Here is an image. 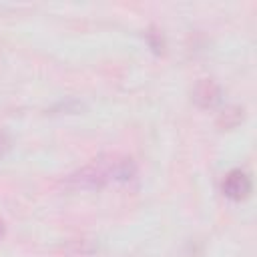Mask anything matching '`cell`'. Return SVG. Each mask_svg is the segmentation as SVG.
<instances>
[{
	"label": "cell",
	"instance_id": "obj_1",
	"mask_svg": "<svg viewBox=\"0 0 257 257\" xmlns=\"http://www.w3.org/2000/svg\"><path fill=\"white\" fill-rule=\"evenodd\" d=\"M137 167L131 157L122 155H104L90 161L80 171L68 175L66 183L74 189H98L108 183H126L135 177Z\"/></svg>",
	"mask_w": 257,
	"mask_h": 257
},
{
	"label": "cell",
	"instance_id": "obj_2",
	"mask_svg": "<svg viewBox=\"0 0 257 257\" xmlns=\"http://www.w3.org/2000/svg\"><path fill=\"white\" fill-rule=\"evenodd\" d=\"M223 193L225 197L233 199V201H241L245 197H249L251 193V179L245 171L241 169H233L225 175L223 179Z\"/></svg>",
	"mask_w": 257,
	"mask_h": 257
},
{
	"label": "cell",
	"instance_id": "obj_3",
	"mask_svg": "<svg viewBox=\"0 0 257 257\" xmlns=\"http://www.w3.org/2000/svg\"><path fill=\"white\" fill-rule=\"evenodd\" d=\"M195 100L201 106H211L219 100V88L213 80H201L195 86Z\"/></svg>",
	"mask_w": 257,
	"mask_h": 257
},
{
	"label": "cell",
	"instance_id": "obj_4",
	"mask_svg": "<svg viewBox=\"0 0 257 257\" xmlns=\"http://www.w3.org/2000/svg\"><path fill=\"white\" fill-rule=\"evenodd\" d=\"M8 149H10V141H8V137L4 133H0V157H4Z\"/></svg>",
	"mask_w": 257,
	"mask_h": 257
},
{
	"label": "cell",
	"instance_id": "obj_5",
	"mask_svg": "<svg viewBox=\"0 0 257 257\" xmlns=\"http://www.w3.org/2000/svg\"><path fill=\"white\" fill-rule=\"evenodd\" d=\"M2 233H4V227H2V221H0V237H2Z\"/></svg>",
	"mask_w": 257,
	"mask_h": 257
}]
</instances>
